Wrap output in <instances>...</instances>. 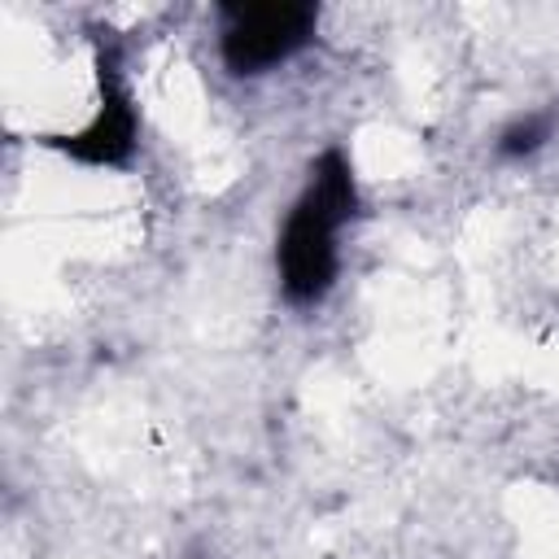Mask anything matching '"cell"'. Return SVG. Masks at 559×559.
Instances as JSON below:
<instances>
[{
  "mask_svg": "<svg viewBox=\"0 0 559 559\" xmlns=\"http://www.w3.org/2000/svg\"><path fill=\"white\" fill-rule=\"evenodd\" d=\"M96 66V109L79 131L66 135H39L48 148L79 166H127L135 144H140V109L122 74V57L109 39H96L92 52Z\"/></svg>",
  "mask_w": 559,
  "mask_h": 559,
  "instance_id": "3",
  "label": "cell"
},
{
  "mask_svg": "<svg viewBox=\"0 0 559 559\" xmlns=\"http://www.w3.org/2000/svg\"><path fill=\"white\" fill-rule=\"evenodd\" d=\"M358 214V179L354 162L341 144H328L297 192L280 240H275V275L288 306H319L341 275V231Z\"/></svg>",
  "mask_w": 559,
  "mask_h": 559,
  "instance_id": "1",
  "label": "cell"
},
{
  "mask_svg": "<svg viewBox=\"0 0 559 559\" xmlns=\"http://www.w3.org/2000/svg\"><path fill=\"white\" fill-rule=\"evenodd\" d=\"M555 135V114L550 109H533V114H520V118H511L502 131H498V157H533L546 140Z\"/></svg>",
  "mask_w": 559,
  "mask_h": 559,
  "instance_id": "4",
  "label": "cell"
},
{
  "mask_svg": "<svg viewBox=\"0 0 559 559\" xmlns=\"http://www.w3.org/2000/svg\"><path fill=\"white\" fill-rule=\"evenodd\" d=\"M319 31V9L306 0L218 4V57L227 74L258 79L293 61Z\"/></svg>",
  "mask_w": 559,
  "mask_h": 559,
  "instance_id": "2",
  "label": "cell"
}]
</instances>
